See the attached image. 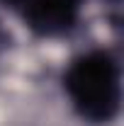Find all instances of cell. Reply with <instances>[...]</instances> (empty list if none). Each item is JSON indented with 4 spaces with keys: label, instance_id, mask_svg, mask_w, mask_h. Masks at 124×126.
<instances>
[{
    "label": "cell",
    "instance_id": "obj_1",
    "mask_svg": "<svg viewBox=\"0 0 124 126\" xmlns=\"http://www.w3.org/2000/svg\"><path fill=\"white\" fill-rule=\"evenodd\" d=\"M63 87L76 111L93 124H107L119 114V63L107 51H90L68 65Z\"/></svg>",
    "mask_w": 124,
    "mask_h": 126
},
{
    "label": "cell",
    "instance_id": "obj_2",
    "mask_svg": "<svg viewBox=\"0 0 124 126\" xmlns=\"http://www.w3.org/2000/svg\"><path fill=\"white\" fill-rule=\"evenodd\" d=\"M83 0H24V22L39 36H61L76 27Z\"/></svg>",
    "mask_w": 124,
    "mask_h": 126
},
{
    "label": "cell",
    "instance_id": "obj_3",
    "mask_svg": "<svg viewBox=\"0 0 124 126\" xmlns=\"http://www.w3.org/2000/svg\"><path fill=\"white\" fill-rule=\"evenodd\" d=\"M2 2H10V5H20V2H24V0H2Z\"/></svg>",
    "mask_w": 124,
    "mask_h": 126
}]
</instances>
